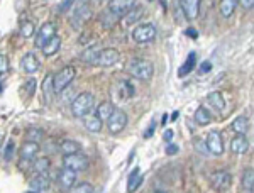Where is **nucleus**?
<instances>
[{
    "mask_svg": "<svg viewBox=\"0 0 254 193\" xmlns=\"http://www.w3.org/2000/svg\"><path fill=\"white\" fill-rule=\"evenodd\" d=\"M19 34L22 36V38H26V39L32 38V36L36 34V26H34V22H32V20H27V19L20 20Z\"/></svg>",
    "mask_w": 254,
    "mask_h": 193,
    "instance_id": "obj_29",
    "label": "nucleus"
},
{
    "mask_svg": "<svg viewBox=\"0 0 254 193\" xmlns=\"http://www.w3.org/2000/svg\"><path fill=\"white\" fill-rule=\"evenodd\" d=\"M93 107H95V97L90 92H83L71 102V114L75 117L83 119L85 116H88L92 112Z\"/></svg>",
    "mask_w": 254,
    "mask_h": 193,
    "instance_id": "obj_2",
    "label": "nucleus"
},
{
    "mask_svg": "<svg viewBox=\"0 0 254 193\" xmlns=\"http://www.w3.org/2000/svg\"><path fill=\"white\" fill-rule=\"evenodd\" d=\"M207 102L214 107L215 110H219V112H222L224 107H225V100H224V97L220 92H212L210 95L207 97Z\"/></svg>",
    "mask_w": 254,
    "mask_h": 193,
    "instance_id": "obj_32",
    "label": "nucleus"
},
{
    "mask_svg": "<svg viewBox=\"0 0 254 193\" xmlns=\"http://www.w3.org/2000/svg\"><path fill=\"white\" fill-rule=\"evenodd\" d=\"M60 48H61V38L55 34L41 49H43L44 56H53V55H56V53L60 51Z\"/></svg>",
    "mask_w": 254,
    "mask_h": 193,
    "instance_id": "obj_24",
    "label": "nucleus"
},
{
    "mask_svg": "<svg viewBox=\"0 0 254 193\" xmlns=\"http://www.w3.org/2000/svg\"><path fill=\"white\" fill-rule=\"evenodd\" d=\"M168 119H170V117H168V114H165V116H163V124H166Z\"/></svg>",
    "mask_w": 254,
    "mask_h": 193,
    "instance_id": "obj_52",
    "label": "nucleus"
},
{
    "mask_svg": "<svg viewBox=\"0 0 254 193\" xmlns=\"http://www.w3.org/2000/svg\"><path fill=\"white\" fill-rule=\"evenodd\" d=\"M26 90H27V95L29 97L34 95V92H36V80L34 78H31V80L26 81Z\"/></svg>",
    "mask_w": 254,
    "mask_h": 193,
    "instance_id": "obj_43",
    "label": "nucleus"
},
{
    "mask_svg": "<svg viewBox=\"0 0 254 193\" xmlns=\"http://www.w3.org/2000/svg\"><path fill=\"white\" fill-rule=\"evenodd\" d=\"M185 34H187V36H190V38H193V39L198 38V32H196L195 29H187V31H185Z\"/></svg>",
    "mask_w": 254,
    "mask_h": 193,
    "instance_id": "obj_49",
    "label": "nucleus"
},
{
    "mask_svg": "<svg viewBox=\"0 0 254 193\" xmlns=\"http://www.w3.org/2000/svg\"><path fill=\"white\" fill-rule=\"evenodd\" d=\"M232 129H234L236 134H246L249 129V119L244 117V116L237 117L236 121L232 122Z\"/></svg>",
    "mask_w": 254,
    "mask_h": 193,
    "instance_id": "obj_35",
    "label": "nucleus"
},
{
    "mask_svg": "<svg viewBox=\"0 0 254 193\" xmlns=\"http://www.w3.org/2000/svg\"><path fill=\"white\" fill-rule=\"evenodd\" d=\"M195 66H196V53H195V51H191L190 55L187 56L185 63H183L182 66H180V69H178V76H180V78H185L187 75H190V73L193 71Z\"/></svg>",
    "mask_w": 254,
    "mask_h": 193,
    "instance_id": "obj_20",
    "label": "nucleus"
},
{
    "mask_svg": "<svg viewBox=\"0 0 254 193\" xmlns=\"http://www.w3.org/2000/svg\"><path fill=\"white\" fill-rule=\"evenodd\" d=\"M119 60H121V55H119L117 49H114V48L100 49V53H98V58H97V63H95V66L109 68V66H114V64H116Z\"/></svg>",
    "mask_w": 254,
    "mask_h": 193,
    "instance_id": "obj_8",
    "label": "nucleus"
},
{
    "mask_svg": "<svg viewBox=\"0 0 254 193\" xmlns=\"http://www.w3.org/2000/svg\"><path fill=\"white\" fill-rule=\"evenodd\" d=\"M7 71H9V60H7V56L0 55V75Z\"/></svg>",
    "mask_w": 254,
    "mask_h": 193,
    "instance_id": "obj_42",
    "label": "nucleus"
},
{
    "mask_svg": "<svg viewBox=\"0 0 254 193\" xmlns=\"http://www.w3.org/2000/svg\"><path fill=\"white\" fill-rule=\"evenodd\" d=\"M180 117V112H178V110H176V112H173V114H171V122H175L176 121V119H178Z\"/></svg>",
    "mask_w": 254,
    "mask_h": 193,
    "instance_id": "obj_50",
    "label": "nucleus"
},
{
    "mask_svg": "<svg viewBox=\"0 0 254 193\" xmlns=\"http://www.w3.org/2000/svg\"><path fill=\"white\" fill-rule=\"evenodd\" d=\"M176 153H180V147L176 146V144H173V142L170 141V144L166 146V154H168V156H175Z\"/></svg>",
    "mask_w": 254,
    "mask_h": 193,
    "instance_id": "obj_45",
    "label": "nucleus"
},
{
    "mask_svg": "<svg viewBox=\"0 0 254 193\" xmlns=\"http://www.w3.org/2000/svg\"><path fill=\"white\" fill-rule=\"evenodd\" d=\"M75 76H76V69L73 66H64L63 69H60L56 75H53V87H55L56 95H58V93H63L64 90L71 85V81L75 80Z\"/></svg>",
    "mask_w": 254,
    "mask_h": 193,
    "instance_id": "obj_4",
    "label": "nucleus"
},
{
    "mask_svg": "<svg viewBox=\"0 0 254 193\" xmlns=\"http://www.w3.org/2000/svg\"><path fill=\"white\" fill-rule=\"evenodd\" d=\"M95 109V116L100 119L102 122H105L107 119L110 117V114L114 112V104L112 102H102V104H98V107H93Z\"/></svg>",
    "mask_w": 254,
    "mask_h": 193,
    "instance_id": "obj_22",
    "label": "nucleus"
},
{
    "mask_svg": "<svg viewBox=\"0 0 254 193\" xmlns=\"http://www.w3.org/2000/svg\"><path fill=\"white\" fill-rule=\"evenodd\" d=\"M142 17H144V7L134 3V5L130 7L124 15H122L121 20H124L126 24H137Z\"/></svg>",
    "mask_w": 254,
    "mask_h": 193,
    "instance_id": "obj_17",
    "label": "nucleus"
},
{
    "mask_svg": "<svg viewBox=\"0 0 254 193\" xmlns=\"http://www.w3.org/2000/svg\"><path fill=\"white\" fill-rule=\"evenodd\" d=\"M161 2H163V0H161Z\"/></svg>",
    "mask_w": 254,
    "mask_h": 193,
    "instance_id": "obj_54",
    "label": "nucleus"
},
{
    "mask_svg": "<svg viewBox=\"0 0 254 193\" xmlns=\"http://www.w3.org/2000/svg\"><path fill=\"white\" fill-rule=\"evenodd\" d=\"M142 183V175H141V170L137 168H134L132 171H130L129 175V180H127V190L129 192H136L139 187H141Z\"/></svg>",
    "mask_w": 254,
    "mask_h": 193,
    "instance_id": "obj_26",
    "label": "nucleus"
},
{
    "mask_svg": "<svg viewBox=\"0 0 254 193\" xmlns=\"http://www.w3.org/2000/svg\"><path fill=\"white\" fill-rule=\"evenodd\" d=\"M237 3H241V7H243L244 10H253V7H254V0H239Z\"/></svg>",
    "mask_w": 254,
    "mask_h": 193,
    "instance_id": "obj_46",
    "label": "nucleus"
},
{
    "mask_svg": "<svg viewBox=\"0 0 254 193\" xmlns=\"http://www.w3.org/2000/svg\"><path fill=\"white\" fill-rule=\"evenodd\" d=\"M158 36V27L154 24L147 22V24H139L136 29L132 31V39L137 44H147L153 43Z\"/></svg>",
    "mask_w": 254,
    "mask_h": 193,
    "instance_id": "obj_5",
    "label": "nucleus"
},
{
    "mask_svg": "<svg viewBox=\"0 0 254 193\" xmlns=\"http://www.w3.org/2000/svg\"><path fill=\"white\" fill-rule=\"evenodd\" d=\"M127 71H129V75L132 78H136V80H142V81H149V80H153V76H154L153 63L147 61V60H142V58L130 61Z\"/></svg>",
    "mask_w": 254,
    "mask_h": 193,
    "instance_id": "obj_1",
    "label": "nucleus"
},
{
    "mask_svg": "<svg viewBox=\"0 0 254 193\" xmlns=\"http://www.w3.org/2000/svg\"><path fill=\"white\" fill-rule=\"evenodd\" d=\"M212 71V63L210 61H203L202 64H200V68H198V73L200 75H205V73H210Z\"/></svg>",
    "mask_w": 254,
    "mask_h": 193,
    "instance_id": "obj_44",
    "label": "nucleus"
},
{
    "mask_svg": "<svg viewBox=\"0 0 254 193\" xmlns=\"http://www.w3.org/2000/svg\"><path fill=\"white\" fill-rule=\"evenodd\" d=\"M119 20H121V17H119L117 14H114L112 10H109V9H105V10L100 14V22H102V26L107 27V29H110V27L116 26Z\"/></svg>",
    "mask_w": 254,
    "mask_h": 193,
    "instance_id": "obj_27",
    "label": "nucleus"
},
{
    "mask_svg": "<svg viewBox=\"0 0 254 193\" xmlns=\"http://www.w3.org/2000/svg\"><path fill=\"white\" fill-rule=\"evenodd\" d=\"M53 95H56L55 93V87H53V75L49 73L46 75V78L43 80V98H44V104H51L53 102Z\"/></svg>",
    "mask_w": 254,
    "mask_h": 193,
    "instance_id": "obj_21",
    "label": "nucleus"
},
{
    "mask_svg": "<svg viewBox=\"0 0 254 193\" xmlns=\"http://www.w3.org/2000/svg\"><path fill=\"white\" fill-rule=\"evenodd\" d=\"M55 34H56V24L55 22H46L44 26H41V29L38 31V34H36V39H34L36 48L41 49Z\"/></svg>",
    "mask_w": 254,
    "mask_h": 193,
    "instance_id": "obj_10",
    "label": "nucleus"
},
{
    "mask_svg": "<svg viewBox=\"0 0 254 193\" xmlns=\"http://www.w3.org/2000/svg\"><path fill=\"white\" fill-rule=\"evenodd\" d=\"M231 151L234 154H246L249 151V141L244 134H237L231 141Z\"/></svg>",
    "mask_w": 254,
    "mask_h": 193,
    "instance_id": "obj_19",
    "label": "nucleus"
},
{
    "mask_svg": "<svg viewBox=\"0 0 254 193\" xmlns=\"http://www.w3.org/2000/svg\"><path fill=\"white\" fill-rule=\"evenodd\" d=\"M49 168H51V161L48 158H38L32 159V170L36 173H48Z\"/></svg>",
    "mask_w": 254,
    "mask_h": 193,
    "instance_id": "obj_34",
    "label": "nucleus"
},
{
    "mask_svg": "<svg viewBox=\"0 0 254 193\" xmlns=\"http://www.w3.org/2000/svg\"><path fill=\"white\" fill-rule=\"evenodd\" d=\"M0 92H2V85H0Z\"/></svg>",
    "mask_w": 254,
    "mask_h": 193,
    "instance_id": "obj_53",
    "label": "nucleus"
},
{
    "mask_svg": "<svg viewBox=\"0 0 254 193\" xmlns=\"http://www.w3.org/2000/svg\"><path fill=\"white\" fill-rule=\"evenodd\" d=\"M98 53H100V49H98V46L88 48V49H85V51L80 55V60L83 61V63H87V64H93V66H95L97 58H98Z\"/></svg>",
    "mask_w": 254,
    "mask_h": 193,
    "instance_id": "obj_28",
    "label": "nucleus"
},
{
    "mask_svg": "<svg viewBox=\"0 0 254 193\" xmlns=\"http://www.w3.org/2000/svg\"><path fill=\"white\" fill-rule=\"evenodd\" d=\"M134 5V0H109V10H112L114 14H117L122 19V15L126 14L130 7Z\"/></svg>",
    "mask_w": 254,
    "mask_h": 193,
    "instance_id": "obj_18",
    "label": "nucleus"
},
{
    "mask_svg": "<svg viewBox=\"0 0 254 193\" xmlns=\"http://www.w3.org/2000/svg\"><path fill=\"white\" fill-rule=\"evenodd\" d=\"M237 2H239V0H220V5H219L220 15H222L224 19L232 17L237 9Z\"/></svg>",
    "mask_w": 254,
    "mask_h": 193,
    "instance_id": "obj_23",
    "label": "nucleus"
},
{
    "mask_svg": "<svg viewBox=\"0 0 254 193\" xmlns=\"http://www.w3.org/2000/svg\"><path fill=\"white\" fill-rule=\"evenodd\" d=\"M210 182H212V187H214L215 190L225 192V190H229V188H231L232 176H231L229 171H215V173L212 175Z\"/></svg>",
    "mask_w": 254,
    "mask_h": 193,
    "instance_id": "obj_11",
    "label": "nucleus"
},
{
    "mask_svg": "<svg viewBox=\"0 0 254 193\" xmlns=\"http://www.w3.org/2000/svg\"><path fill=\"white\" fill-rule=\"evenodd\" d=\"M205 144H207V149L210 154H214V156L224 154V139H222V135H220V132H217V130L208 132Z\"/></svg>",
    "mask_w": 254,
    "mask_h": 193,
    "instance_id": "obj_9",
    "label": "nucleus"
},
{
    "mask_svg": "<svg viewBox=\"0 0 254 193\" xmlns=\"http://www.w3.org/2000/svg\"><path fill=\"white\" fill-rule=\"evenodd\" d=\"M20 66H22L24 73H27V75H34V73L39 71L41 68V63L38 60V56L34 55V53H27V55L22 56V61H20Z\"/></svg>",
    "mask_w": 254,
    "mask_h": 193,
    "instance_id": "obj_14",
    "label": "nucleus"
},
{
    "mask_svg": "<svg viewBox=\"0 0 254 193\" xmlns=\"http://www.w3.org/2000/svg\"><path fill=\"white\" fill-rule=\"evenodd\" d=\"M241 185H243V190L253 193L254 192V171L249 168V170L244 171L243 180H241Z\"/></svg>",
    "mask_w": 254,
    "mask_h": 193,
    "instance_id": "obj_33",
    "label": "nucleus"
},
{
    "mask_svg": "<svg viewBox=\"0 0 254 193\" xmlns=\"http://www.w3.org/2000/svg\"><path fill=\"white\" fill-rule=\"evenodd\" d=\"M75 2H76V0H63V2H61V5L58 7V12H60V14H64V12L71 10V5Z\"/></svg>",
    "mask_w": 254,
    "mask_h": 193,
    "instance_id": "obj_41",
    "label": "nucleus"
},
{
    "mask_svg": "<svg viewBox=\"0 0 254 193\" xmlns=\"http://www.w3.org/2000/svg\"><path fill=\"white\" fill-rule=\"evenodd\" d=\"M180 3H182V12L187 20H195L198 17L202 0H180Z\"/></svg>",
    "mask_w": 254,
    "mask_h": 193,
    "instance_id": "obj_12",
    "label": "nucleus"
},
{
    "mask_svg": "<svg viewBox=\"0 0 254 193\" xmlns=\"http://www.w3.org/2000/svg\"><path fill=\"white\" fill-rule=\"evenodd\" d=\"M26 139L27 141H32V142H39L44 139V130L43 129H39V127H31L29 130H27V134H26Z\"/></svg>",
    "mask_w": 254,
    "mask_h": 193,
    "instance_id": "obj_36",
    "label": "nucleus"
},
{
    "mask_svg": "<svg viewBox=\"0 0 254 193\" xmlns=\"http://www.w3.org/2000/svg\"><path fill=\"white\" fill-rule=\"evenodd\" d=\"M85 127L90 130V132H100L102 130V127H104V122L100 121L97 116H85Z\"/></svg>",
    "mask_w": 254,
    "mask_h": 193,
    "instance_id": "obj_30",
    "label": "nucleus"
},
{
    "mask_svg": "<svg viewBox=\"0 0 254 193\" xmlns=\"http://www.w3.org/2000/svg\"><path fill=\"white\" fill-rule=\"evenodd\" d=\"M49 187H51V180H49L48 173H38L34 178L31 180L29 183V190L32 193H43L48 192Z\"/></svg>",
    "mask_w": 254,
    "mask_h": 193,
    "instance_id": "obj_13",
    "label": "nucleus"
},
{
    "mask_svg": "<svg viewBox=\"0 0 254 193\" xmlns=\"http://www.w3.org/2000/svg\"><path fill=\"white\" fill-rule=\"evenodd\" d=\"M195 122L198 126H208L212 122V116L205 107H198V109L195 110Z\"/></svg>",
    "mask_w": 254,
    "mask_h": 193,
    "instance_id": "obj_31",
    "label": "nucleus"
},
{
    "mask_svg": "<svg viewBox=\"0 0 254 193\" xmlns=\"http://www.w3.org/2000/svg\"><path fill=\"white\" fill-rule=\"evenodd\" d=\"M76 171L69 170V168H63L61 171H58V176H56V180H58V183L61 187L64 188V190H71L73 185L76 183Z\"/></svg>",
    "mask_w": 254,
    "mask_h": 193,
    "instance_id": "obj_15",
    "label": "nucleus"
},
{
    "mask_svg": "<svg viewBox=\"0 0 254 193\" xmlns=\"http://www.w3.org/2000/svg\"><path fill=\"white\" fill-rule=\"evenodd\" d=\"M173 135H175V134H173V130H171V129H166V130H165V134H163V139H165L166 142H170L171 139H173Z\"/></svg>",
    "mask_w": 254,
    "mask_h": 193,
    "instance_id": "obj_48",
    "label": "nucleus"
},
{
    "mask_svg": "<svg viewBox=\"0 0 254 193\" xmlns=\"http://www.w3.org/2000/svg\"><path fill=\"white\" fill-rule=\"evenodd\" d=\"M90 17H92V3H90L88 0H78L76 5L73 7V10H71V19H69V22L73 24L75 29H80Z\"/></svg>",
    "mask_w": 254,
    "mask_h": 193,
    "instance_id": "obj_3",
    "label": "nucleus"
},
{
    "mask_svg": "<svg viewBox=\"0 0 254 193\" xmlns=\"http://www.w3.org/2000/svg\"><path fill=\"white\" fill-rule=\"evenodd\" d=\"M14 153H15V144H14V141H12V139H9L5 147H3V159H5V161H12Z\"/></svg>",
    "mask_w": 254,
    "mask_h": 193,
    "instance_id": "obj_38",
    "label": "nucleus"
},
{
    "mask_svg": "<svg viewBox=\"0 0 254 193\" xmlns=\"http://www.w3.org/2000/svg\"><path fill=\"white\" fill-rule=\"evenodd\" d=\"M63 166L64 168H69L73 171H83L88 168V158L80 153H75V154H64L63 158Z\"/></svg>",
    "mask_w": 254,
    "mask_h": 193,
    "instance_id": "obj_7",
    "label": "nucleus"
},
{
    "mask_svg": "<svg viewBox=\"0 0 254 193\" xmlns=\"http://www.w3.org/2000/svg\"><path fill=\"white\" fill-rule=\"evenodd\" d=\"M105 122H107L110 134H121L127 126V114L121 109H114V112Z\"/></svg>",
    "mask_w": 254,
    "mask_h": 193,
    "instance_id": "obj_6",
    "label": "nucleus"
},
{
    "mask_svg": "<svg viewBox=\"0 0 254 193\" xmlns=\"http://www.w3.org/2000/svg\"><path fill=\"white\" fill-rule=\"evenodd\" d=\"M73 193H93L95 192V187L92 183H78V185H73L71 188Z\"/></svg>",
    "mask_w": 254,
    "mask_h": 193,
    "instance_id": "obj_37",
    "label": "nucleus"
},
{
    "mask_svg": "<svg viewBox=\"0 0 254 193\" xmlns=\"http://www.w3.org/2000/svg\"><path fill=\"white\" fill-rule=\"evenodd\" d=\"M193 146H195V149L198 151V153H202V154H208L207 144H205V141H202V139H195V141H193Z\"/></svg>",
    "mask_w": 254,
    "mask_h": 193,
    "instance_id": "obj_40",
    "label": "nucleus"
},
{
    "mask_svg": "<svg viewBox=\"0 0 254 193\" xmlns=\"http://www.w3.org/2000/svg\"><path fill=\"white\" fill-rule=\"evenodd\" d=\"M60 151L64 154H75V153H81V144L78 141H71V139H64L60 144Z\"/></svg>",
    "mask_w": 254,
    "mask_h": 193,
    "instance_id": "obj_25",
    "label": "nucleus"
},
{
    "mask_svg": "<svg viewBox=\"0 0 254 193\" xmlns=\"http://www.w3.org/2000/svg\"><path fill=\"white\" fill-rule=\"evenodd\" d=\"M154 129H156V122H151V124H149V127H147V129L144 130V137L146 139H149L151 137V135H153L154 134Z\"/></svg>",
    "mask_w": 254,
    "mask_h": 193,
    "instance_id": "obj_47",
    "label": "nucleus"
},
{
    "mask_svg": "<svg viewBox=\"0 0 254 193\" xmlns=\"http://www.w3.org/2000/svg\"><path fill=\"white\" fill-rule=\"evenodd\" d=\"M104 2H109V0H92L93 5H95V3H104Z\"/></svg>",
    "mask_w": 254,
    "mask_h": 193,
    "instance_id": "obj_51",
    "label": "nucleus"
},
{
    "mask_svg": "<svg viewBox=\"0 0 254 193\" xmlns=\"http://www.w3.org/2000/svg\"><path fill=\"white\" fill-rule=\"evenodd\" d=\"M121 88H122V95L124 97H127V98L134 97V87L130 85V81H122Z\"/></svg>",
    "mask_w": 254,
    "mask_h": 193,
    "instance_id": "obj_39",
    "label": "nucleus"
},
{
    "mask_svg": "<svg viewBox=\"0 0 254 193\" xmlns=\"http://www.w3.org/2000/svg\"><path fill=\"white\" fill-rule=\"evenodd\" d=\"M39 153V144L38 142H32V141H26L22 146H20V159L22 161H27V163H31L32 159L38 156Z\"/></svg>",
    "mask_w": 254,
    "mask_h": 193,
    "instance_id": "obj_16",
    "label": "nucleus"
}]
</instances>
